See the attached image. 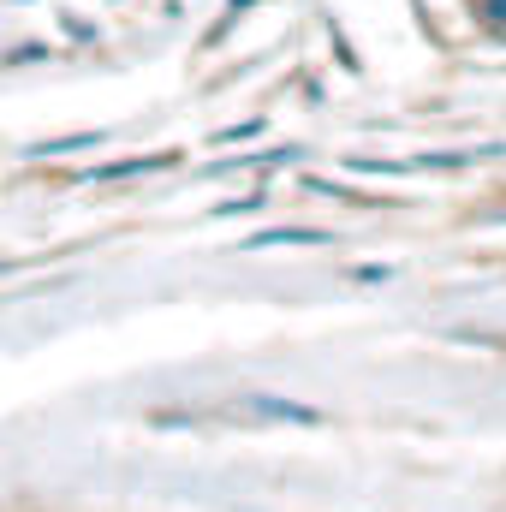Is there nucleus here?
<instances>
[{
    "mask_svg": "<svg viewBox=\"0 0 506 512\" xmlns=\"http://www.w3.org/2000/svg\"><path fill=\"white\" fill-rule=\"evenodd\" d=\"M251 417H268V423H322L316 405H298V399H274V393H251L245 399Z\"/></svg>",
    "mask_w": 506,
    "mask_h": 512,
    "instance_id": "f03ea898",
    "label": "nucleus"
},
{
    "mask_svg": "<svg viewBox=\"0 0 506 512\" xmlns=\"http://www.w3.org/2000/svg\"><path fill=\"white\" fill-rule=\"evenodd\" d=\"M483 18L489 24H506V0H483Z\"/></svg>",
    "mask_w": 506,
    "mask_h": 512,
    "instance_id": "423d86ee",
    "label": "nucleus"
},
{
    "mask_svg": "<svg viewBox=\"0 0 506 512\" xmlns=\"http://www.w3.org/2000/svg\"><path fill=\"white\" fill-rule=\"evenodd\" d=\"M90 143H96V137H90V131H78V137H54V143H42L36 155H72V149H90Z\"/></svg>",
    "mask_w": 506,
    "mask_h": 512,
    "instance_id": "20e7f679",
    "label": "nucleus"
},
{
    "mask_svg": "<svg viewBox=\"0 0 506 512\" xmlns=\"http://www.w3.org/2000/svg\"><path fill=\"white\" fill-rule=\"evenodd\" d=\"M268 245H328V233L322 227H268V233L245 239V251H268Z\"/></svg>",
    "mask_w": 506,
    "mask_h": 512,
    "instance_id": "7ed1b4c3",
    "label": "nucleus"
},
{
    "mask_svg": "<svg viewBox=\"0 0 506 512\" xmlns=\"http://www.w3.org/2000/svg\"><path fill=\"white\" fill-rule=\"evenodd\" d=\"M179 155H126V161H108V167H90L84 185H114V179H137V173H161L173 167Z\"/></svg>",
    "mask_w": 506,
    "mask_h": 512,
    "instance_id": "f257e3e1",
    "label": "nucleus"
},
{
    "mask_svg": "<svg viewBox=\"0 0 506 512\" xmlns=\"http://www.w3.org/2000/svg\"><path fill=\"white\" fill-rule=\"evenodd\" d=\"M262 131V120H245V126H227V131H215V143H245V137H256Z\"/></svg>",
    "mask_w": 506,
    "mask_h": 512,
    "instance_id": "39448f33",
    "label": "nucleus"
}]
</instances>
